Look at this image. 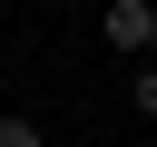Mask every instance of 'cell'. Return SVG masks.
I'll use <instances>...</instances> for the list:
<instances>
[{
	"mask_svg": "<svg viewBox=\"0 0 157 147\" xmlns=\"http://www.w3.org/2000/svg\"><path fill=\"white\" fill-rule=\"evenodd\" d=\"M98 39H108V49H147V39H157V0H108V10H98Z\"/></svg>",
	"mask_w": 157,
	"mask_h": 147,
	"instance_id": "obj_1",
	"label": "cell"
},
{
	"mask_svg": "<svg viewBox=\"0 0 157 147\" xmlns=\"http://www.w3.org/2000/svg\"><path fill=\"white\" fill-rule=\"evenodd\" d=\"M0 147H39V127L29 118H0Z\"/></svg>",
	"mask_w": 157,
	"mask_h": 147,
	"instance_id": "obj_3",
	"label": "cell"
},
{
	"mask_svg": "<svg viewBox=\"0 0 157 147\" xmlns=\"http://www.w3.org/2000/svg\"><path fill=\"white\" fill-rule=\"evenodd\" d=\"M128 98H137V118H157V59H147V69L128 78Z\"/></svg>",
	"mask_w": 157,
	"mask_h": 147,
	"instance_id": "obj_2",
	"label": "cell"
}]
</instances>
